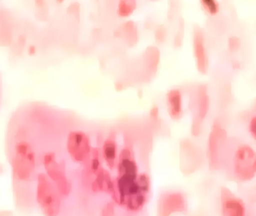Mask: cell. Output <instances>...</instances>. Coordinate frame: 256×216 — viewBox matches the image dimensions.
<instances>
[{
    "label": "cell",
    "mask_w": 256,
    "mask_h": 216,
    "mask_svg": "<svg viewBox=\"0 0 256 216\" xmlns=\"http://www.w3.org/2000/svg\"><path fill=\"white\" fill-rule=\"evenodd\" d=\"M220 200L221 216H248L246 203L228 188H221Z\"/></svg>",
    "instance_id": "cell-6"
},
{
    "label": "cell",
    "mask_w": 256,
    "mask_h": 216,
    "mask_svg": "<svg viewBox=\"0 0 256 216\" xmlns=\"http://www.w3.org/2000/svg\"><path fill=\"white\" fill-rule=\"evenodd\" d=\"M246 137L256 144V109L252 110L245 120Z\"/></svg>",
    "instance_id": "cell-12"
},
{
    "label": "cell",
    "mask_w": 256,
    "mask_h": 216,
    "mask_svg": "<svg viewBox=\"0 0 256 216\" xmlns=\"http://www.w3.org/2000/svg\"><path fill=\"white\" fill-rule=\"evenodd\" d=\"M136 6V2L121 1L118 5V14L123 17L129 16L135 10Z\"/></svg>",
    "instance_id": "cell-13"
},
{
    "label": "cell",
    "mask_w": 256,
    "mask_h": 216,
    "mask_svg": "<svg viewBox=\"0 0 256 216\" xmlns=\"http://www.w3.org/2000/svg\"><path fill=\"white\" fill-rule=\"evenodd\" d=\"M116 213V206L114 203H109L104 206L102 210V216H114Z\"/></svg>",
    "instance_id": "cell-15"
},
{
    "label": "cell",
    "mask_w": 256,
    "mask_h": 216,
    "mask_svg": "<svg viewBox=\"0 0 256 216\" xmlns=\"http://www.w3.org/2000/svg\"><path fill=\"white\" fill-rule=\"evenodd\" d=\"M168 113L172 119H178L182 113V97L177 89L170 90L166 95Z\"/></svg>",
    "instance_id": "cell-9"
},
{
    "label": "cell",
    "mask_w": 256,
    "mask_h": 216,
    "mask_svg": "<svg viewBox=\"0 0 256 216\" xmlns=\"http://www.w3.org/2000/svg\"><path fill=\"white\" fill-rule=\"evenodd\" d=\"M96 178L92 182V190L94 193L105 192L110 194L112 200L115 197V181L112 180L109 172L104 169H100L96 173Z\"/></svg>",
    "instance_id": "cell-8"
},
{
    "label": "cell",
    "mask_w": 256,
    "mask_h": 216,
    "mask_svg": "<svg viewBox=\"0 0 256 216\" xmlns=\"http://www.w3.org/2000/svg\"><path fill=\"white\" fill-rule=\"evenodd\" d=\"M102 155L108 167L115 168L117 165V143L112 137L105 140L102 147Z\"/></svg>",
    "instance_id": "cell-10"
},
{
    "label": "cell",
    "mask_w": 256,
    "mask_h": 216,
    "mask_svg": "<svg viewBox=\"0 0 256 216\" xmlns=\"http://www.w3.org/2000/svg\"><path fill=\"white\" fill-rule=\"evenodd\" d=\"M222 167L234 182H252L256 178V144L246 137L227 139Z\"/></svg>",
    "instance_id": "cell-1"
},
{
    "label": "cell",
    "mask_w": 256,
    "mask_h": 216,
    "mask_svg": "<svg viewBox=\"0 0 256 216\" xmlns=\"http://www.w3.org/2000/svg\"><path fill=\"white\" fill-rule=\"evenodd\" d=\"M36 181V201L43 215H60L62 210V196L55 185L44 173H39Z\"/></svg>",
    "instance_id": "cell-3"
},
{
    "label": "cell",
    "mask_w": 256,
    "mask_h": 216,
    "mask_svg": "<svg viewBox=\"0 0 256 216\" xmlns=\"http://www.w3.org/2000/svg\"><path fill=\"white\" fill-rule=\"evenodd\" d=\"M67 149L70 156L76 162H88L91 158V143L88 136L82 131H72L68 134Z\"/></svg>",
    "instance_id": "cell-5"
},
{
    "label": "cell",
    "mask_w": 256,
    "mask_h": 216,
    "mask_svg": "<svg viewBox=\"0 0 256 216\" xmlns=\"http://www.w3.org/2000/svg\"><path fill=\"white\" fill-rule=\"evenodd\" d=\"M201 4L204 11L210 15H216L220 9L219 3L215 0H203Z\"/></svg>",
    "instance_id": "cell-14"
},
{
    "label": "cell",
    "mask_w": 256,
    "mask_h": 216,
    "mask_svg": "<svg viewBox=\"0 0 256 216\" xmlns=\"http://www.w3.org/2000/svg\"><path fill=\"white\" fill-rule=\"evenodd\" d=\"M10 165L14 176L20 182L30 181L34 176L36 169V152L32 143L26 139L25 135L15 141L10 158Z\"/></svg>",
    "instance_id": "cell-2"
},
{
    "label": "cell",
    "mask_w": 256,
    "mask_h": 216,
    "mask_svg": "<svg viewBox=\"0 0 256 216\" xmlns=\"http://www.w3.org/2000/svg\"><path fill=\"white\" fill-rule=\"evenodd\" d=\"M194 51H195L196 58L197 66L201 72H206L207 67V54L204 48V41L202 36L200 33H196L194 37Z\"/></svg>",
    "instance_id": "cell-11"
},
{
    "label": "cell",
    "mask_w": 256,
    "mask_h": 216,
    "mask_svg": "<svg viewBox=\"0 0 256 216\" xmlns=\"http://www.w3.org/2000/svg\"><path fill=\"white\" fill-rule=\"evenodd\" d=\"M186 200L182 193L172 191L162 194L158 203V216H172L184 212Z\"/></svg>",
    "instance_id": "cell-7"
},
{
    "label": "cell",
    "mask_w": 256,
    "mask_h": 216,
    "mask_svg": "<svg viewBox=\"0 0 256 216\" xmlns=\"http://www.w3.org/2000/svg\"><path fill=\"white\" fill-rule=\"evenodd\" d=\"M43 165L46 176L50 179L62 197H68L72 191V182L66 175V167L57 160L54 152H46L43 156Z\"/></svg>",
    "instance_id": "cell-4"
}]
</instances>
